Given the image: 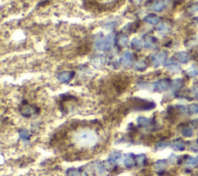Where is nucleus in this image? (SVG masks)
I'll return each instance as SVG.
<instances>
[{"label": "nucleus", "instance_id": "9", "mask_svg": "<svg viewBox=\"0 0 198 176\" xmlns=\"http://www.w3.org/2000/svg\"><path fill=\"white\" fill-rule=\"evenodd\" d=\"M132 61H133V57H132V53L128 52V51L123 53L120 59L121 63L125 67H129V66H131Z\"/></svg>", "mask_w": 198, "mask_h": 176}, {"label": "nucleus", "instance_id": "28", "mask_svg": "<svg viewBox=\"0 0 198 176\" xmlns=\"http://www.w3.org/2000/svg\"><path fill=\"white\" fill-rule=\"evenodd\" d=\"M182 135H183V136H185V137H190L193 136L194 132H193V130H192L191 128H184V129L182 130Z\"/></svg>", "mask_w": 198, "mask_h": 176}, {"label": "nucleus", "instance_id": "36", "mask_svg": "<svg viewBox=\"0 0 198 176\" xmlns=\"http://www.w3.org/2000/svg\"><path fill=\"white\" fill-rule=\"evenodd\" d=\"M197 160H198V157H197Z\"/></svg>", "mask_w": 198, "mask_h": 176}, {"label": "nucleus", "instance_id": "6", "mask_svg": "<svg viewBox=\"0 0 198 176\" xmlns=\"http://www.w3.org/2000/svg\"><path fill=\"white\" fill-rule=\"evenodd\" d=\"M75 75V73L74 71L71 70H67V71H63L61 73H60L58 75H57V79L59 80L60 82L61 83H66L70 82L72 79L74 78Z\"/></svg>", "mask_w": 198, "mask_h": 176}, {"label": "nucleus", "instance_id": "16", "mask_svg": "<svg viewBox=\"0 0 198 176\" xmlns=\"http://www.w3.org/2000/svg\"><path fill=\"white\" fill-rule=\"evenodd\" d=\"M167 167V162L165 160H159L155 163L154 168L156 171H163Z\"/></svg>", "mask_w": 198, "mask_h": 176}, {"label": "nucleus", "instance_id": "15", "mask_svg": "<svg viewBox=\"0 0 198 176\" xmlns=\"http://www.w3.org/2000/svg\"><path fill=\"white\" fill-rule=\"evenodd\" d=\"M137 124L140 127H147L150 125L151 119L145 117H139L137 118Z\"/></svg>", "mask_w": 198, "mask_h": 176}, {"label": "nucleus", "instance_id": "10", "mask_svg": "<svg viewBox=\"0 0 198 176\" xmlns=\"http://www.w3.org/2000/svg\"><path fill=\"white\" fill-rule=\"evenodd\" d=\"M144 46L146 49H153L156 47V45L157 43V40L155 37L147 36L144 37Z\"/></svg>", "mask_w": 198, "mask_h": 176}, {"label": "nucleus", "instance_id": "34", "mask_svg": "<svg viewBox=\"0 0 198 176\" xmlns=\"http://www.w3.org/2000/svg\"><path fill=\"white\" fill-rule=\"evenodd\" d=\"M101 2H105V3H112V2H115L116 0H100Z\"/></svg>", "mask_w": 198, "mask_h": 176}, {"label": "nucleus", "instance_id": "8", "mask_svg": "<svg viewBox=\"0 0 198 176\" xmlns=\"http://www.w3.org/2000/svg\"><path fill=\"white\" fill-rule=\"evenodd\" d=\"M121 158H122V153L120 151H115L110 155V157L108 159V165L110 168H113L120 162Z\"/></svg>", "mask_w": 198, "mask_h": 176}, {"label": "nucleus", "instance_id": "3", "mask_svg": "<svg viewBox=\"0 0 198 176\" xmlns=\"http://www.w3.org/2000/svg\"><path fill=\"white\" fill-rule=\"evenodd\" d=\"M132 104L133 108L136 110H148L153 109L155 107V104L151 101L142 100L139 98H134L132 101Z\"/></svg>", "mask_w": 198, "mask_h": 176}, {"label": "nucleus", "instance_id": "5", "mask_svg": "<svg viewBox=\"0 0 198 176\" xmlns=\"http://www.w3.org/2000/svg\"><path fill=\"white\" fill-rule=\"evenodd\" d=\"M166 57H167V54L165 51H161V52H159V53L154 54L151 59L153 65L155 67L159 66L160 64L163 63L166 60Z\"/></svg>", "mask_w": 198, "mask_h": 176}, {"label": "nucleus", "instance_id": "30", "mask_svg": "<svg viewBox=\"0 0 198 176\" xmlns=\"http://www.w3.org/2000/svg\"><path fill=\"white\" fill-rule=\"evenodd\" d=\"M157 30L159 32L164 33V32H166V31H167V30H168V26H167V25H166V23H162V24H160V25L158 26Z\"/></svg>", "mask_w": 198, "mask_h": 176}, {"label": "nucleus", "instance_id": "29", "mask_svg": "<svg viewBox=\"0 0 198 176\" xmlns=\"http://www.w3.org/2000/svg\"><path fill=\"white\" fill-rule=\"evenodd\" d=\"M96 169H97V171H98V174L99 175L105 174V168L102 164H101V163H98V164H96Z\"/></svg>", "mask_w": 198, "mask_h": 176}, {"label": "nucleus", "instance_id": "19", "mask_svg": "<svg viewBox=\"0 0 198 176\" xmlns=\"http://www.w3.org/2000/svg\"><path fill=\"white\" fill-rule=\"evenodd\" d=\"M171 147L176 151H183L185 149V144L180 141H176L172 143Z\"/></svg>", "mask_w": 198, "mask_h": 176}, {"label": "nucleus", "instance_id": "23", "mask_svg": "<svg viewBox=\"0 0 198 176\" xmlns=\"http://www.w3.org/2000/svg\"><path fill=\"white\" fill-rule=\"evenodd\" d=\"M19 136H20V137L23 140L28 141L30 138V137H31V135H30V133L27 130H26V129H21V130H19Z\"/></svg>", "mask_w": 198, "mask_h": 176}, {"label": "nucleus", "instance_id": "13", "mask_svg": "<svg viewBox=\"0 0 198 176\" xmlns=\"http://www.w3.org/2000/svg\"><path fill=\"white\" fill-rule=\"evenodd\" d=\"M144 20L145 22H146L147 23H149L151 25H156L159 23V18L158 16H156V15H153V14H149L148 16H146L145 18H144Z\"/></svg>", "mask_w": 198, "mask_h": 176}, {"label": "nucleus", "instance_id": "20", "mask_svg": "<svg viewBox=\"0 0 198 176\" xmlns=\"http://www.w3.org/2000/svg\"><path fill=\"white\" fill-rule=\"evenodd\" d=\"M117 42H118V44H119V46H122V47H124L129 43V37L127 36H125V35H121V36L119 37V38H118Z\"/></svg>", "mask_w": 198, "mask_h": 176}, {"label": "nucleus", "instance_id": "31", "mask_svg": "<svg viewBox=\"0 0 198 176\" xmlns=\"http://www.w3.org/2000/svg\"><path fill=\"white\" fill-rule=\"evenodd\" d=\"M189 110L190 112L193 114H198V104H193L191 105H190Z\"/></svg>", "mask_w": 198, "mask_h": 176}, {"label": "nucleus", "instance_id": "27", "mask_svg": "<svg viewBox=\"0 0 198 176\" xmlns=\"http://www.w3.org/2000/svg\"><path fill=\"white\" fill-rule=\"evenodd\" d=\"M105 57H97L94 59V64L97 66H100L105 63Z\"/></svg>", "mask_w": 198, "mask_h": 176}, {"label": "nucleus", "instance_id": "17", "mask_svg": "<svg viewBox=\"0 0 198 176\" xmlns=\"http://www.w3.org/2000/svg\"><path fill=\"white\" fill-rule=\"evenodd\" d=\"M146 68H147V63L144 59H141L135 64V70L138 71H143Z\"/></svg>", "mask_w": 198, "mask_h": 176}, {"label": "nucleus", "instance_id": "25", "mask_svg": "<svg viewBox=\"0 0 198 176\" xmlns=\"http://www.w3.org/2000/svg\"><path fill=\"white\" fill-rule=\"evenodd\" d=\"M146 157L145 155H139L135 156V165L138 164L139 165H142L146 162Z\"/></svg>", "mask_w": 198, "mask_h": 176}, {"label": "nucleus", "instance_id": "21", "mask_svg": "<svg viewBox=\"0 0 198 176\" xmlns=\"http://www.w3.org/2000/svg\"><path fill=\"white\" fill-rule=\"evenodd\" d=\"M198 163V160L197 158H193V157H190L187 159L185 162V165L188 168H193L195 167L197 164Z\"/></svg>", "mask_w": 198, "mask_h": 176}, {"label": "nucleus", "instance_id": "32", "mask_svg": "<svg viewBox=\"0 0 198 176\" xmlns=\"http://www.w3.org/2000/svg\"><path fill=\"white\" fill-rule=\"evenodd\" d=\"M181 86H182V80H180V79H177V80H175L173 81V87H174L175 89L180 88Z\"/></svg>", "mask_w": 198, "mask_h": 176}, {"label": "nucleus", "instance_id": "11", "mask_svg": "<svg viewBox=\"0 0 198 176\" xmlns=\"http://www.w3.org/2000/svg\"><path fill=\"white\" fill-rule=\"evenodd\" d=\"M135 165V157L132 154H128L124 158V165L128 168H131Z\"/></svg>", "mask_w": 198, "mask_h": 176}, {"label": "nucleus", "instance_id": "33", "mask_svg": "<svg viewBox=\"0 0 198 176\" xmlns=\"http://www.w3.org/2000/svg\"><path fill=\"white\" fill-rule=\"evenodd\" d=\"M176 159H177V157H176V155H173L171 157H170V159H169V160H170V162L173 163V162H175L176 161Z\"/></svg>", "mask_w": 198, "mask_h": 176}, {"label": "nucleus", "instance_id": "2", "mask_svg": "<svg viewBox=\"0 0 198 176\" xmlns=\"http://www.w3.org/2000/svg\"><path fill=\"white\" fill-rule=\"evenodd\" d=\"M115 37L114 34L108 35L107 37L102 39H99L95 44V47L97 50L101 51L108 50L113 46L115 43Z\"/></svg>", "mask_w": 198, "mask_h": 176}, {"label": "nucleus", "instance_id": "4", "mask_svg": "<svg viewBox=\"0 0 198 176\" xmlns=\"http://www.w3.org/2000/svg\"><path fill=\"white\" fill-rule=\"evenodd\" d=\"M170 87V82L168 79L159 80L153 84V90L156 92L166 91Z\"/></svg>", "mask_w": 198, "mask_h": 176}, {"label": "nucleus", "instance_id": "24", "mask_svg": "<svg viewBox=\"0 0 198 176\" xmlns=\"http://www.w3.org/2000/svg\"><path fill=\"white\" fill-rule=\"evenodd\" d=\"M187 73H188V74H189L190 77H196L198 74V68L195 66V65H192V66L187 70Z\"/></svg>", "mask_w": 198, "mask_h": 176}, {"label": "nucleus", "instance_id": "35", "mask_svg": "<svg viewBox=\"0 0 198 176\" xmlns=\"http://www.w3.org/2000/svg\"><path fill=\"white\" fill-rule=\"evenodd\" d=\"M131 1H132V2L135 3V4H139V3H140L142 2V0H131Z\"/></svg>", "mask_w": 198, "mask_h": 176}, {"label": "nucleus", "instance_id": "26", "mask_svg": "<svg viewBox=\"0 0 198 176\" xmlns=\"http://www.w3.org/2000/svg\"><path fill=\"white\" fill-rule=\"evenodd\" d=\"M167 69H168L169 71H170L172 73H177L180 71V66H178L177 64L176 63H172L170 64L168 66H167Z\"/></svg>", "mask_w": 198, "mask_h": 176}, {"label": "nucleus", "instance_id": "12", "mask_svg": "<svg viewBox=\"0 0 198 176\" xmlns=\"http://www.w3.org/2000/svg\"><path fill=\"white\" fill-rule=\"evenodd\" d=\"M130 45H131V47L133 50H140L142 46H144V42L142 40H141L140 39H138V38H134L132 39L131 43H130Z\"/></svg>", "mask_w": 198, "mask_h": 176}, {"label": "nucleus", "instance_id": "14", "mask_svg": "<svg viewBox=\"0 0 198 176\" xmlns=\"http://www.w3.org/2000/svg\"><path fill=\"white\" fill-rule=\"evenodd\" d=\"M166 6L164 1H157L152 6V9L156 12H162Z\"/></svg>", "mask_w": 198, "mask_h": 176}, {"label": "nucleus", "instance_id": "22", "mask_svg": "<svg viewBox=\"0 0 198 176\" xmlns=\"http://www.w3.org/2000/svg\"><path fill=\"white\" fill-rule=\"evenodd\" d=\"M177 59L182 63H187L189 60V56L186 52H180L176 54Z\"/></svg>", "mask_w": 198, "mask_h": 176}, {"label": "nucleus", "instance_id": "7", "mask_svg": "<svg viewBox=\"0 0 198 176\" xmlns=\"http://www.w3.org/2000/svg\"><path fill=\"white\" fill-rule=\"evenodd\" d=\"M20 113L24 117H30V116L37 114V108L33 105L27 104V105L23 106V108H21Z\"/></svg>", "mask_w": 198, "mask_h": 176}, {"label": "nucleus", "instance_id": "18", "mask_svg": "<svg viewBox=\"0 0 198 176\" xmlns=\"http://www.w3.org/2000/svg\"><path fill=\"white\" fill-rule=\"evenodd\" d=\"M67 176H84V173L78 168H69L67 171Z\"/></svg>", "mask_w": 198, "mask_h": 176}, {"label": "nucleus", "instance_id": "1", "mask_svg": "<svg viewBox=\"0 0 198 176\" xmlns=\"http://www.w3.org/2000/svg\"><path fill=\"white\" fill-rule=\"evenodd\" d=\"M76 139H77L78 143H79L80 144L88 146V145L94 144L97 138L93 132L85 130V131H82L76 137Z\"/></svg>", "mask_w": 198, "mask_h": 176}]
</instances>
